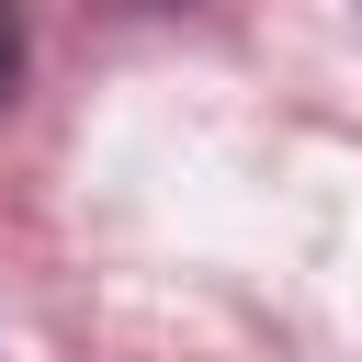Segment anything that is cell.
I'll use <instances>...</instances> for the list:
<instances>
[{"mask_svg":"<svg viewBox=\"0 0 362 362\" xmlns=\"http://www.w3.org/2000/svg\"><path fill=\"white\" fill-rule=\"evenodd\" d=\"M23 90V0H0V102Z\"/></svg>","mask_w":362,"mask_h":362,"instance_id":"obj_1","label":"cell"}]
</instances>
